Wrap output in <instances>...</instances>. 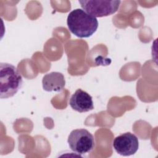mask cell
<instances>
[{"label": "cell", "mask_w": 158, "mask_h": 158, "mask_svg": "<svg viewBox=\"0 0 158 158\" xmlns=\"http://www.w3.org/2000/svg\"><path fill=\"white\" fill-rule=\"evenodd\" d=\"M120 1L83 0L79 1L82 9L94 17H106L115 13L120 6Z\"/></svg>", "instance_id": "4"}, {"label": "cell", "mask_w": 158, "mask_h": 158, "mask_svg": "<svg viewBox=\"0 0 158 158\" xmlns=\"http://www.w3.org/2000/svg\"><path fill=\"white\" fill-rule=\"evenodd\" d=\"M115 151L120 155L129 156L135 154L139 148V141L133 133L127 132L115 137L112 143Z\"/></svg>", "instance_id": "5"}, {"label": "cell", "mask_w": 158, "mask_h": 158, "mask_svg": "<svg viewBox=\"0 0 158 158\" xmlns=\"http://www.w3.org/2000/svg\"><path fill=\"white\" fill-rule=\"evenodd\" d=\"M22 77L17 69L9 63L0 64V98L14 96L22 85Z\"/></svg>", "instance_id": "2"}, {"label": "cell", "mask_w": 158, "mask_h": 158, "mask_svg": "<svg viewBox=\"0 0 158 158\" xmlns=\"http://www.w3.org/2000/svg\"><path fill=\"white\" fill-rule=\"evenodd\" d=\"M67 24L70 32L80 38L91 36L98 27L97 19L81 9H74L69 14Z\"/></svg>", "instance_id": "1"}, {"label": "cell", "mask_w": 158, "mask_h": 158, "mask_svg": "<svg viewBox=\"0 0 158 158\" xmlns=\"http://www.w3.org/2000/svg\"><path fill=\"white\" fill-rule=\"evenodd\" d=\"M44 90L48 92H60L64 88L65 80L64 75L58 72L46 74L42 80Z\"/></svg>", "instance_id": "7"}, {"label": "cell", "mask_w": 158, "mask_h": 158, "mask_svg": "<svg viewBox=\"0 0 158 158\" xmlns=\"http://www.w3.org/2000/svg\"><path fill=\"white\" fill-rule=\"evenodd\" d=\"M70 149L78 154H85L91 152L95 146L93 135L84 128L72 130L67 139Z\"/></svg>", "instance_id": "3"}, {"label": "cell", "mask_w": 158, "mask_h": 158, "mask_svg": "<svg viewBox=\"0 0 158 158\" xmlns=\"http://www.w3.org/2000/svg\"><path fill=\"white\" fill-rule=\"evenodd\" d=\"M69 104L75 110L80 112H86L94 109L92 97L81 89H78L72 95Z\"/></svg>", "instance_id": "6"}]
</instances>
